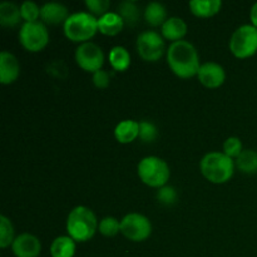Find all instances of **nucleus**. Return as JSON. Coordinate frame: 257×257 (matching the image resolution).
Returning a JSON list of instances; mask_svg holds the SVG:
<instances>
[{
	"label": "nucleus",
	"instance_id": "nucleus-20",
	"mask_svg": "<svg viewBox=\"0 0 257 257\" xmlns=\"http://www.w3.org/2000/svg\"><path fill=\"white\" fill-rule=\"evenodd\" d=\"M75 253V241L70 236H59L50 246L52 257H73Z\"/></svg>",
	"mask_w": 257,
	"mask_h": 257
},
{
	"label": "nucleus",
	"instance_id": "nucleus-10",
	"mask_svg": "<svg viewBox=\"0 0 257 257\" xmlns=\"http://www.w3.org/2000/svg\"><path fill=\"white\" fill-rule=\"evenodd\" d=\"M75 62L85 72L95 73L104 63V54L94 43H83L75 50Z\"/></svg>",
	"mask_w": 257,
	"mask_h": 257
},
{
	"label": "nucleus",
	"instance_id": "nucleus-8",
	"mask_svg": "<svg viewBox=\"0 0 257 257\" xmlns=\"http://www.w3.org/2000/svg\"><path fill=\"white\" fill-rule=\"evenodd\" d=\"M120 232L128 240L141 242L151 236L152 225L151 221L141 213H128L120 221Z\"/></svg>",
	"mask_w": 257,
	"mask_h": 257
},
{
	"label": "nucleus",
	"instance_id": "nucleus-31",
	"mask_svg": "<svg viewBox=\"0 0 257 257\" xmlns=\"http://www.w3.org/2000/svg\"><path fill=\"white\" fill-rule=\"evenodd\" d=\"M109 5L110 3L108 0H87L85 2V7L92 13V15H99V17L107 14Z\"/></svg>",
	"mask_w": 257,
	"mask_h": 257
},
{
	"label": "nucleus",
	"instance_id": "nucleus-21",
	"mask_svg": "<svg viewBox=\"0 0 257 257\" xmlns=\"http://www.w3.org/2000/svg\"><path fill=\"white\" fill-rule=\"evenodd\" d=\"M145 19L151 27H160L167 20V10L161 3L152 2L146 7Z\"/></svg>",
	"mask_w": 257,
	"mask_h": 257
},
{
	"label": "nucleus",
	"instance_id": "nucleus-32",
	"mask_svg": "<svg viewBox=\"0 0 257 257\" xmlns=\"http://www.w3.org/2000/svg\"><path fill=\"white\" fill-rule=\"evenodd\" d=\"M110 78H109V73L105 72V70H98V72L93 73V83L97 88L99 89H104L109 85Z\"/></svg>",
	"mask_w": 257,
	"mask_h": 257
},
{
	"label": "nucleus",
	"instance_id": "nucleus-17",
	"mask_svg": "<svg viewBox=\"0 0 257 257\" xmlns=\"http://www.w3.org/2000/svg\"><path fill=\"white\" fill-rule=\"evenodd\" d=\"M140 136V123L125 119L118 123L114 130V137L119 143H131Z\"/></svg>",
	"mask_w": 257,
	"mask_h": 257
},
{
	"label": "nucleus",
	"instance_id": "nucleus-29",
	"mask_svg": "<svg viewBox=\"0 0 257 257\" xmlns=\"http://www.w3.org/2000/svg\"><path fill=\"white\" fill-rule=\"evenodd\" d=\"M242 151V142L237 137L227 138L223 143V153L230 158H237Z\"/></svg>",
	"mask_w": 257,
	"mask_h": 257
},
{
	"label": "nucleus",
	"instance_id": "nucleus-11",
	"mask_svg": "<svg viewBox=\"0 0 257 257\" xmlns=\"http://www.w3.org/2000/svg\"><path fill=\"white\" fill-rule=\"evenodd\" d=\"M198 80L207 88H217L223 84L226 79L225 69L215 62H207L201 64L197 73Z\"/></svg>",
	"mask_w": 257,
	"mask_h": 257
},
{
	"label": "nucleus",
	"instance_id": "nucleus-13",
	"mask_svg": "<svg viewBox=\"0 0 257 257\" xmlns=\"http://www.w3.org/2000/svg\"><path fill=\"white\" fill-rule=\"evenodd\" d=\"M20 65L15 55L3 50L0 53V82L3 84H10L19 77Z\"/></svg>",
	"mask_w": 257,
	"mask_h": 257
},
{
	"label": "nucleus",
	"instance_id": "nucleus-9",
	"mask_svg": "<svg viewBox=\"0 0 257 257\" xmlns=\"http://www.w3.org/2000/svg\"><path fill=\"white\" fill-rule=\"evenodd\" d=\"M137 50L146 62H157L165 53V40L160 33L146 30L137 38Z\"/></svg>",
	"mask_w": 257,
	"mask_h": 257
},
{
	"label": "nucleus",
	"instance_id": "nucleus-4",
	"mask_svg": "<svg viewBox=\"0 0 257 257\" xmlns=\"http://www.w3.org/2000/svg\"><path fill=\"white\" fill-rule=\"evenodd\" d=\"M65 37L75 43H87L98 32V19L90 13L79 12L70 14L63 24Z\"/></svg>",
	"mask_w": 257,
	"mask_h": 257
},
{
	"label": "nucleus",
	"instance_id": "nucleus-7",
	"mask_svg": "<svg viewBox=\"0 0 257 257\" xmlns=\"http://www.w3.org/2000/svg\"><path fill=\"white\" fill-rule=\"evenodd\" d=\"M19 40L23 47L29 52H40L49 42V33L43 22L24 23L20 28Z\"/></svg>",
	"mask_w": 257,
	"mask_h": 257
},
{
	"label": "nucleus",
	"instance_id": "nucleus-23",
	"mask_svg": "<svg viewBox=\"0 0 257 257\" xmlns=\"http://www.w3.org/2000/svg\"><path fill=\"white\" fill-rule=\"evenodd\" d=\"M109 63L117 72H124L131 65V54L124 47L112 48L109 53Z\"/></svg>",
	"mask_w": 257,
	"mask_h": 257
},
{
	"label": "nucleus",
	"instance_id": "nucleus-26",
	"mask_svg": "<svg viewBox=\"0 0 257 257\" xmlns=\"http://www.w3.org/2000/svg\"><path fill=\"white\" fill-rule=\"evenodd\" d=\"M98 231L103 236L112 237L120 231V222L114 217H104L98 225Z\"/></svg>",
	"mask_w": 257,
	"mask_h": 257
},
{
	"label": "nucleus",
	"instance_id": "nucleus-16",
	"mask_svg": "<svg viewBox=\"0 0 257 257\" xmlns=\"http://www.w3.org/2000/svg\"><path fill=\"white\" fill-rule=\"evenodd\" d=\"M123 27L124 22L118 13H107L98 19V30L104 35H117Z\"/></svg>",
	"mask_w": 257,
	"mask_h": 257
},
{
	"label": "nucleus",
	"instance_id": "nucleus-22",
	"mask_svg": "<svg viewBox=\"0 0 257 257\" xmlns=\"http://www.w3.org/2000/svg\"><path fill=\"white\" fill-rule=\"evenodd\" d=\"M118 14L128 27H135L141 17L140 8L135 0H124L118 5Z\"/></svg>",
	"mask_w": 257,
	"mask_h": 257
},
{
	"label": "nucleus",
	"instance_id": "nucleus-14",
	"mask_svg": "<svg viewBox=\"0 0 257 257\" xmlns=\"http://www.w3.org/2000/svg\"><path fill=\"white\" fill-rule=\"evenodd\" d=\"M40 18L43 22L50 25L64 24L65 20L69 18V12L67 7L60 3H47L40 8Z\"/></svg>",
	"mask_w": 257,
	"mask_h": 257
},
{
	"label": "nucleus",
	"instance_id": "nucleus-19",
	"mask_svg": "<svg viewBox=\"0 0 257 257\" xmlns=\"http://www.w3.org/2000/svg\"><path fill=\"white\" fill-rule=\"evenodd\" d=\"M22 12L17 4L10 2H3L0 4V24L3 27H15L20 23Z\"/></svg>",
	"mask_w": 257,
	"mask_h": 257
},
{
	"label": "nucleus",
	"instance_id": "nucleus-1",
	"mask_svg": "<svg viewBox=\"0 0 257 257\" xmlns=\"http://www.w3.org/2000/svg\"><path fill=\"white\" fill-rule=\"evenodd\" d=\"M167 63L171 70L183 79L197 75L201 67L197 50L187 40H178L168 47Z\"/></svg>",
	"mask_w": 257,
	"mask_h": 257
},
{
	"label": "nucleus",
	"instance_id": "nucleus-33",
	"mask_svg": "<svg viewBox=\"0 0 257 257\" xmlns=\"http://www.w3.org/2000/svg\"><path fill=\"white\" fill-rule=\"evenodd\" d=\"M250 18H251V23H252L253 27L257 28V3L252 5L250 12Z\"/></svg>",
	"mask_w": 257,
	"mask_h": 257
},
{
	"label": "nucleus",
	"instance_id": "nucleus-25",
	"mask_svg": "<svg viewBox=\"0 0 257 257\" xmlns=\"http://www.w3.org/2000/svg\"><path fill=\"white\" fill-rule=\"evenodd\" d=\"M14 227L12 222L5 216H0V246L3 248L13 245L14 242Z\"/></svg>",
	"mask_w": 257,
	"mask_h": 257
},
{
	"label": "nucleus",
	"instance_id": "nucleus-18",
	"mask_svg": "<svg viewBox=\"0 0 257 257\" xmlns=\"http://www.w3.org/2000/svg\"><path fill=\"white\" fill-rule=\"evenodd\" d=\"M188 5L196 17L208 18L220 12L222 3L221 0H192Z\"/></svg>",
	"mask_w": 257,
	"mask_h": 257
},
{
	"label": "nucleus",
	"instance_id": "nucleus-2",
	"mask_svg": "<svg viewBox=\"0 0 257 257\" xmlns=\"http://www.w3.org/2000/svg\"><path fill=\"white\" fill-rule=\"evenodd\" d=\"M98 230L97 217L90 208L78 206L73 208L67 218V232L78 242H85L94 236Z\"/></svg>",
	"mask_w": 257,
	"mask_h": 257
},
{
	"label": "nucleus",
	"instance_id": "nucleus-3",
	"mask_svg": "<svg viewBox=\"0 0 257 257\" xmlns=\"http://www.w3.org/2000/svg\"><path fill=\"white\" fill-rule=\"evenodd\" d=\"M201 172L212 183H225L233 176L235 162L221 152L207 153L201 161Z\"/></svg>",
	"mask_w": 257,
	"mask_h": 257
},
{
	"label": "nucleus",
	"instance_id": "nucleus-12",
	"mask_svg": "<svg viewBox=\"0 0 257 257\" xmlns=\"http://www.w3.org/2000/svg\"><path fill=\"white\" fill-rule=\"evenodd\" d=\"M12 248L17 257H38L42 251V243L34 235L22 233L15 237Z\"/></svg>",
	"mask_w": 257,
	"mask_h": 257
},
{
	"label": "nucleus",
	"instance_id": "nucleus-28",
	"mask_svg": "<svg viewBox=\"0 0 257 257\" xmlns=\"http://www.w3.org/2000/svg\"><path fill=\"white\" fill-rule=\"evenodd\" d=\"M22 12V18L25 20V23L38 22V18L40 17V9L34 2H24L20 7Z\"/></svg>",
	"mask_w": 257,
	"mask_h": 257
},
{
	"label": "nucleus",
	"instance_id": "nucleus-30",
	"mask_svg": "<svg viewBox=\"0 0 257 257\" xmlns=\"http://www.w3.org/2000/svg\"><path fill=\"white\" fill-rule=\"evenodd\" d=\"M156 196H157L158 202H161L162 205H166V206L175 205L178 197L177 191H176L173 187H171V186H163V187L158 188L157 195Z\"/></svg>",
	"mask_w": 257,
	"mask_h": 257
},
{
	"label": "nucleus",
	"instance_id": "nucleus-15",
	"mask_svg": "<svg viewBox=\"0 0 257 257\" xmlns=\"http://www.w3.org/2000/svg\"><path fill=\"white\" fill-rule=\"evenodd\" d=\"M162 37L167 40H172V43L182 40L187 33V25L183 22V19L177 17L168 18L162 25Z\"/></svg>",
	"mask_w": 257,
	"mask_h": 257
},
{
	"label": "nucleus",
	"instance_id": "nucleus-24",
	"mask_svg": "<svg viewBox=\"0 0 257 257\" xmlns=\"http://www.w3.org/2000/svg\"><path fill=\"white\" fill-rule=\"evenodd\" d=\"M235 165L243 173L247 175L257 173V152L252 150L242 151V153L236 158Z\"/></svg>",
	"mask_w": 257,
	"mask_h": 257
},
{
	"label": "nucleus",
	"instance_id": "nucleus-5",
	"mask_svg": "<svg viewBox=\"0 0 257 257\" xmlns=\"http://www.w3.org/2000/svg\"><path fill=\"white\" fill-rule=\"evenodd\" d=\"M138 176L141 181L150 187L161 188L170 180L171 171L167 162L156 156H148L138 163Z\"/></svg>",
	"mask_w": 257,
	"mask_h": 257
},
{
	"label": "nucleus",
	"instance_id": "nucleus-6",
	"mask_svg": "<svg viewBox=\"0 0 257 257\" xmlns=\"http://www.w3.org/2000/svg\"><path fill=\"white\" fill-rule=\"evenodd\" d=\"M230 50L240 59L255 54L257 52V28L250 24L237 28L230 39Z\"/></svg>",
	"mask_w": 257,
	"mask_h": 257
},
{
	"label": "nucleus",
	"instance_id": "nucleus-27",
	"mask_svg": "<svg viewBox=\"0 0 257 257\" xmlns=\"http://www.w3.org/2000/svg\"><path fill=\"white\" fill-rule=\"evenodd\" d=\"M138 137L145 143L155 142L158 137L157 127L150 120H142L140 122V136Z\"/></svg>",
	"mask_w": 257,
	"mask_h": 257
}]
</instances>
